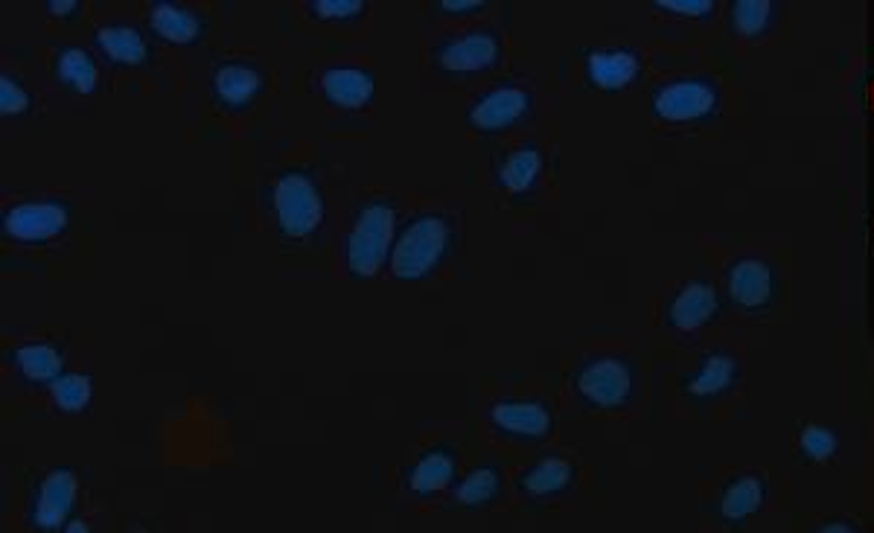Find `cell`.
Masks as SVG:
<instances>
[{"label": "cell", "instance_id": "cell-1", "mask_svg": "<svg viewBox=\"0 0 874 533\" xmlns=\"http://www.w3.org/2000/svg\"><path fill=\"white\" fill-rule=\"evenodd\" d=\"M391 236H394V213L382 204L368 207L359 216L353 236H350V248H347L350 268L362 277L376 274V268L382 266V260L388 254Z\"/></svg>", "mask_w": 874, "mask_h": 533}, {"label": "cell", "instance_id": "cell-2", "mask_svg": "<svg viewBox=\"0 0 874 533\" xmlns=\"http://www.w3.org/2000/svg\"><path fill=\"white\" fill-rule=\"evenodd\" d=\"M443 248H446V225L440 219H420L405 231L400 245L394 248L391 266L397 271V277H405V280L423 277L440 260Z\"/></svg>", "mask_w": 874, "mask_h": 533}, {"label": "cell", "instance_id": "cell-3", "mask_svg": "<svg viewBox=\"0 0 874 533\" xmlns=\"http://www.w3.org/2000/svg\"><path fill=\"white\" fill-rule=\"evenodd\" d=\"M274 207L283 231L289 236L312 234L315 225L321 222V196L303 175H289L277 184Z\"/></svg>", "mask_w": 874, "mask_h": 533}, {"label": "cell", "instance_id": "cell-4", "mask_svg": "<svg viewBox=\"0 0 874 533\" xmlns=\"http://www.w3.org/2000/svg\"><path fill=\"white\" fill-rule=\"evenodd\" d=\"M714 108V91L703 82H676L668 85L656 97V111L659 117L682 123V120H700Z\"/></svg>", "mask_w": 874, "mask_h": 533}, {"label": "cell", "instance_id": "cell-5", "mask_svg": "<svg viewBox=\"0 0 874 533\" xmlns=\"http://www.w3.org/2000/svg\"><path fill=\"white\" fill-rule=\"evenodd\" d=\"M580 391H583L586 400H592L595 405H606V408L618 405V402L627 400V394H630V373L615 359L595 362V365L583 370Z\"/></svg>", "mask_w": 874, "mask_h": 533}, {"label": "cell", "instance_id": "cell-6", "mask_svg": "<svg viewBox=\"0 0 874 533\" xmlns=\"http://www.w3.org/2000/svg\"><path fill=\"white\" fill-rule=\"evenodd\" d=\"M68 216L59 204H21L6 216V231L15 239H50L65 228Z\"/></svg>", "mask_w": 874, "mask_h": 533}, {"label": "cell", "instance_id": "cell-7", "mask_svg": "<svg viewBox=\"0 0 874 533\" xmlns=\"http://www.w3.org/2000/svg\"><path fill=\"white\" fill-rule=\"evenodd\" d=\"M73 496H76V478L68 469H56L47 475L44 487H41V499L35 507V525L44 531H53L65 522L68 510L73 507Z\"/></svg>", "mask_w": 874, "mask_h": 533}, {"label": "cell", "instance_id": "cell-8", "mask_svg": "<svg viewBox=\"0 0 874 533\" xmlns=\"http://www.w3.org/2000/svg\"><path fill=\"white\" fill-rule=\"evenodd\" d=\"M770 289H773V274H770V268L764 266V263L743 260V263L732 268L729 292H732V298L738 300L740 306H746V309L764 306L767 298H770Z\"/></svg>", "mask_w": 874, "mask_h": 533}, {"label": "cell", "instance_id": "cell-9", "mask_svg": "<svg viewBox=\"0 0 874 533\" xmlns=\"http://www.w3.org/2000/svg\"><path fill=\"white\" fill-rule=\"evenodd\" d=\"M717 309V298L714 292L708 289L706 283H691L679 292V298L673 300L671 306V321L676 330H697L703 327L708 318L714 315Z\"/></svg>", "mask_w": 874, "mask_h": 533}, {"label": "cell", "instance_id": "cell-10", "mask_svg": "<svg viewBox=\"0 0 874 533\" xmlns=\"http://www.w3.org/2000/svg\"><path fill=\"white\" fill-rule=\"evenodd\" d=\"M528 105V97L516 88H502L496 94H490L487 100H481V105L472 111V123L478 129H502L510 126L516 117H522Z\"/></svg>", "mask_w": 874, "mask_h": 533}, {"label": "cell", "instance_id": "cell-11", "mask_svg": "<svg viewBox=\"0 0 874 533\" xmlns=\"http://www.w3.org/2000/svg\"><path fill=\"white\" fill-rule=\"evenodd\" d=\"M324 94L330 102L344 105V108H359L370 100L373 94V79L362 70H330L324 76Z\"/></svg>", "mask_w": 874, "mask_h": 533}, {"label": "cell", "instance_id": "cell-12", "mask_svg": "<svg viewBox=\"0 0 874 533\" xmlns=\"http://www.w3.org/2000/svg\"><path fill=\"white\" fill-rule=\"evenodd\" d=\"M639 73V62L633 53H592L589 56V76L595 85L606 91L624 88Z\"/></svg>", "mask_w": 874, "mask_h": 533}, {"label": "cell", "instance_id": "cell-13", "mask_svg": "<svg viewBox=\"0 0 874 533\" xmlns=\"http://www.w3.org/2000/svg\"><path fill=\"white\" fill-rule=\"evenodd\" d=\"M493 420L507 429V432L516 434H528V437H537V434L548 432V411L537 405V402H505V405H496L493 408Z\"/></svg>", "mask_w": 874, "mask_h": 533}, {"label": "cell", "instance_id": "cell-14", "mask_svg": "<svg viewBox=\"0 0 874 533\" xmlns=\"http://www.w3.org/2000/svg\"><path fill=\"white\" fill-rule=\"evenodd\" d=\"M496 50L499 47L490 35H467V38L455 41L452 47H446L443 67L446 70H478L496 59Z\"/></svg>", "mask_w": 874, "mask_h": 533}, {"label": "cell", "instance_id": "cell-15", "mask_svg": "<svg viewBox=\"0 0 874 533\" xmlns=\"http://www.w3.org/2000/svg\"><path fill=\"white\" fill-rule=\"evenodd\" d=\"M152 27H155V33L164 35L167 41H175V44H187V41H193L199 35V21L190 12L167 6V3L155 6Z\"/></svg>", "mask_w": 874, "mask_h": 533}, {"label": "cell", "instance_id": "cell-16", "mask_svg": "<svg viewBox=\"0 0 874 533\" xmlns=\"http://www.w3.org/2000/svg\"><path fill=\"white\" fill-rule=\"evenodd\" d=\"M100 47L111 56V59H114V62H123V65H140L143 56H146V44H143V38H140L135 30H126V27L102 30Z\"/></svg>", "mask_w": 874, "mask_h": 533}, {"label": "cell", "instance_id": "cell-17", "mask_svg": "<svg viewBox=\"0 0 874 533\" xmlns=\"http://www.w3.org/2000/svg\"><path fill=\"white\" fill-rule=\"evenodd\" d=\"M761 499H764V487L758 478H740L738 484H732L723 496V516L738 522V519H746L752 516L758 507H761Z\"/></svg>", "mask_w": 874, "mask_h": 533}, {"label": "cell", "instance_id": "cell-18", "mask_svg": "<svg viewBox=\"0 0 874 533\" xmlns=\"http://www.w3.org/2000/svg\"><path fill=\"white\" fill-rule=\"evenodd\" d=\"M260 88V76L254 70H245V67H225L216 73V91L219 97L231 105H242L248 102Z\"/></svg>", "mask_w": 874, "mask_h": 533}, {"label": "cell", "instance_id": "cell-19", "mask_svg": "<svg viewBox=\"0 0 874 533\" xmlns=\"http://www.w3.org/2000/svg\"><path fill=\"white\" fill-rule=\"evenodd\" d=\"M18 365L30 379H59L62 359L53 347L44 344H30L18 350Z\"/></svg>", "mask_w": 874, "mask_h": 533}, {"label": "cell", "instance_id": "cell-20", "mask_svg": "<svg viewBox=\"0 0 874 533\" xmlns=\"http://www.w3.org/2000/svg\"><path fill=\"white\" fill-rule=\"evenodd\" d=\"M732 376H735V362L729 356H711V359H706L700 376L691 382V394H697V397L720 394L732 382Z\"/></svg>", "mask_w": 874, "mask_h": 533}, {"label": "cell", "instance_id": "cell-21", "mask_svg": "<svg viewBox=\"0 0 874 533\" xmlns=\"http://www.w3.org/2000/svg\"><path fill=\"white\" fill-rule=\"evenodd\" d=\"M452 458H446V455H429V458H423L420 464H417V469H414V475H411V487L417 490V493H435V490H440V487H446L449 484V478H452Z\"/></svg>", "mask_w": 874, "mask_h": 533}, {"label": "cell", "instance_id": "cell-22", "mask_svg": "<svg viewBox=\"0 0 874 533\" xmlns=\"http://www.w3.org/2000/svg\"><path fill=\"white\" fill-rule=\"evenodd\" d=\"M537 172H539V152H534V149H522V152H516V155L505 164V169H502V181H505L507 190L522 193V190H528V187L534 184Z\"/></svg>", "mask_w": 874, "mask_h": 533}, {"label": "cell", "instance_id": "cell-23", "mask_svg": "<svg viewBox=\"0 0 874 533\" xmlns=\"http://www.w3.org/2000/svg\"><path fill=\"white\" fill-rule=\"evenodd\" d=\"M569 478H572L569 464L551 458V461L539 464V467L525 478V487H528L531 493H537V496H545V493H557V490H563V487L569 484Z\"/></svg>", "mask_w": 874, "mask_h": 533}, {"label": "cell", "instance_id": "cell-24", "mask_svg": "<svg viewBox=\"0 0 874 533\" xmlns=\"http://www.w3.org/2000/svg\"><path fill=\"white\" fill-rule=\"evenodd\" d=\"M59 73L68 79L79 94H91L94 85H97V67L82 50H68L62 56V62H59Z\"/></svg>", "mask_w": 874, "mask_h": 533}, {"label": "cell", "instance_id": "cell-25", "mask_svg": "<svg viewBox=\"0 0 874 533\" xmlns=\"http://www.w3.org/2000/svg\"><path fill=\"white\" fill-rule=\"evenodd\" d=\"M53 400L65 411H82L91 400V379L88 376H59L53 379Z\"/></svg>", "mask_w": 874, "mask_h": 533}, {"label": "cell", "instance_id": "cell-26", "mask_svg": "<svg viewBox=\"0 0 874 533\" xmlns=\"http://www.w3.org/2000/svg\"><path fill=\"white\" fill-rule=\"evenodd\" d=\"M770 21V3L767 0H740L735 3V27L743 35H758Z\"/></svg>", "mask_w": 874, "mask_h": 533}, {"label": "cell", "instance_id": "cell-27", "mask_svg": "<svg viewBox=\"0 0 874 533\" xmlns=\"http://www.w3.org/2000/svg\"><path fill=\"white\" fill-rule=\"evenodd\" d=\"M496 493V472L493 469H475L470 478L461 484L458 501L464 504H481Z\"/></svg>", "mask_w": 874, "mask_h": 533}, {"label": "cell", "instance_id": "cell-28", "mask_svg": "<svg viewBox=\"0 0 874 533\" xmlns=\"http://www.w3.org/2000/svg\"><path fill=\"white\" fill-rule=\"evenodd\" d=\"M802 449H805L810 458L816 461H825L837 452V437L822 429V426H807L805 434H802Z\"/></svg>", "mask_w": 874, "mask_h": 533}, {"label": "cell", "instance_id": "cell-29", "mask_svg": "<svg viewBox=\"0 0 874 533\" xmlns=\"http://www.w3.org/2000/svg\"><path fill=\"white\" fill-rule=\"evenodd\" d=\"M30 105V100H27V94L12 82V79H0V111L3 114H21L24 108Z\"/></svg>", "mask_w": 874, "mask_h": 533}, {"label": "cell", "instance_id": "cell-30", "mask_svg": "<svg viewBox=\"0 0 874 533\" xmlns=\"http://www.w3.org/2000/svg\"><path fill=\"white\" fill-rule=\"evenodd\" d=\"M362 9L359 0H318L315 3V12L321 18H350Z\"/></svg>", "mask_w": 874, "mask_h": 533}, {"label": "cell", "instance_id": "cell-31", "mask_svg": "<svg viewBox=\"0 0 874 533\" xmlns=\"http://www.w3.org/2000/svg\"><path fill=\"white\" fill-rule=\"evenodd\" d=\"M662 9H671V12H679V15H703L711 9L708 0H659Z\"/></svg>", "mask_w": 874, "mask_h": 533}, {"label": "cell", "instance_id": "cell-32", "mask_svg": "<svg viewBox=\"0 0 874 533\" xmlns=\"http://www.w3.org/2000/svg\"><path fill=\"white\" fill-rule=\"evenodd\" d=\"M478 0H443V9L449 12H464V9H475Z\"/></svg>", "mask_w": 874, "mask_h": 533}, {"label": "cell", "instance_id": "cell-33", "mask_svg": "<svg viewBox=\"0 0 874 533\" xmlns=\"http://www.w3.org/2000/svg\"><path fill=\"white\" fill-rule=\"evenodd\" d=\"M73 9H76V3H73V0H62V3H59V0H53V3H50V12H56V15H68V12H73Z\"/></svg>", "mask_w": 874, "mask_h": 533}, {"label": "cell", "instance_id": "cell-34", "mask_svg": "<svg viewBox=\"0 0 874 533\" xmlns=\"http://www.w3.org/2000/svg\"><path fill=\"white\" fill-rule=\"evenodd\" d=\"M822 531H842V533H848V531H851V528H848V525H825Z\"/></svg>", "mask_w": 874, "mask_h": 533}, {"label": "cell", "instance_id": "cell-35", "mask_svg": "<svg viewBox=\"0 0 874 533\" xmlns=\"http://www.w3.org/2000/svg\"><path fill=\"white\" fill-rule=\"evenodd\" d=\"M68 531H73V533H79V531H82V533H85V531H88V525H82V522H76V525H70Z\"/></svg>", "mask_w": 874, "mask_h": 533}, {"label": "cell", "instance_id": "cell-36", "mask_svg": "<svg viewBox=\"0 0 874 533\" xmlns=\"http://www.w3.org/2000/svg\"><path fill=\"white\" fill-rule=\"evenodd\" d=\"M872 97H874V91H872Z\"/></svg>", "mask_w": 874, "mask_h": 533}]
</instances>
